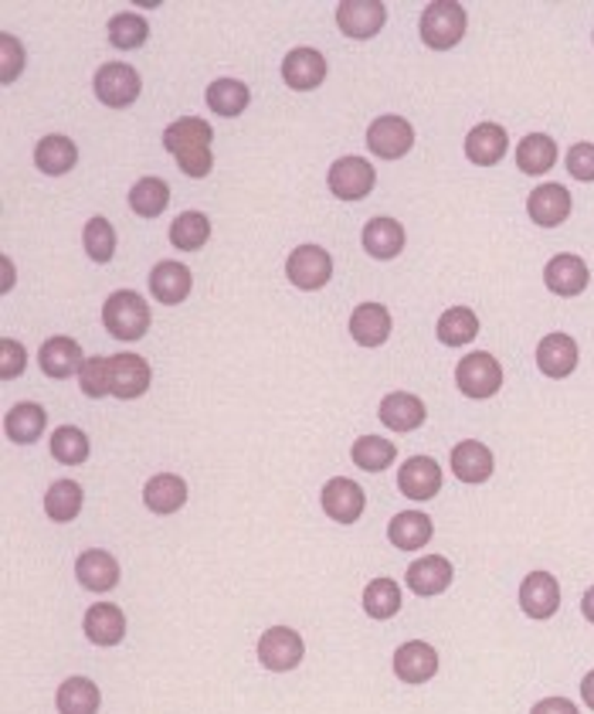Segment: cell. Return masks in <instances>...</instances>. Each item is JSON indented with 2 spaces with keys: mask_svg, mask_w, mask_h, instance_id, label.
<instances>
[{
  "mask_svg": "<svg viewBox=\"0 0 594 714\" xmlns=\"http://www.w3.org/2000/svg\"><path fill=\"white\" fill-rule=\"evenodd\" d=\"M211 144H214L211 123H204L198 116H184V119H177L163 129V147L170 150V157L188 177H208L211 174V167H214Z\"/></svg>",
  "mask_w": 594,
  "mask_h": 714,
  "instance_id": "obj_1",
  "label": "cell"
},
{
  "mask_svg": "<svg viewBox=\"0 0 594 714\" xmlns=\"http://www.w3.org/2000/svg\"><path fill=\"white\" fill-rule=\"evenodd\" d=\"M103 324L119 340H140L150 330V306L140 293L116 290L103 306Z\"/></svg>",
  "mask_w": 594,
  "mask_h": 714,
  "instance_id": "obj_2",
  "label": "cell"
},
{
  "mask_svg": "<svg viewBox=\"0 0 594 714\" xmlns=\"http://www.w3.org/2000/svg\"><path fill=\"white\" fill-rule=\"evenodd\" d=\"M466 34V8L463 4H428L422 11V41L435 52H448Z\"/></svg>",
  "mask_w": 594,
  "mask_h": 714,
  "instance_id": "obj_3",
  "label": "cell"
},
{
  "mask_svg": "<svg viewBox=\"0 0 594 714\" xmlns=\"http://www.w3.org/2000/svg\"><path fill=\"white\" fill-rule=\"evenodd\" d=\"M455 385H459L466 398H492L502 388V368L492 354L473 350L455 368Z\"/></svg>",
  "mask_w": 594,
  "mask_h": 714,
  "instance_id": "obj_4",
  "label": "cell"
},
{
  "mask_svg": "<svg viewBox=\"0 0 594 714\" xmlns=\"http://www.w3.org/2000/svg\"><path fill=\"white\" fill-rule=\"evenodd\" d=\"M93 85H96L99 103H106V106H113V109L132 106L136 99H140V88H144L140 72L129 69L126 62H106V65L96 72V82H93Z\"/></svg>",
  "mask_w": 594,
  "mask_h": 714,
  "instance_id": "obj_5",
  "label": "cell"
},
{
  "mask_svg": "<svg viewBox=\"0 0 594 714\" xmlns=\"http://www.w3.org/2000/svg\"><path fill=\"white\" fill-rule=\"evenodd\" d=\"M286 276L296 290H323L333 276V259L327 249H319V245H299L293 249L289 262H286Z\"/></svg>",
  "mask_w": 594,
  "mask_h": 714,
  "instance_id": "obj_6",
  "label": "cell"
},
{
  "mask_svg": "<svg viewBox=\"0 0 594 714\" xmlns=\"http://www.w3.org/2000/svg\"><path fill=\"white\" fill-rule=\"evenodd\" d=\"M303 653H306V643L289 627H272L258 640V660H262L265 671H276V674L296 671V666L303 663Z\"/></svg>",
  "mask_w": 594,
  "mask_h": 714,
  "instance_id": "obj_7",
  "label": "cell"
},
{
  "mask_svg": "<svg viewBox=\"0 0 594 714\" xmlns=\"http://www.w3.org/2000/svg\"><path fill=\"white\" fill-rule=\"evenodd\" d=\"M327 185L337 198L343 201H360V198H368L378 185V174L371 167V160H363V157H340L330 174H327Z\"/></svg>",
  "mask_w": 594,
  "mask_h": 714,
  "instance_id": "obj_8",
  "label": "cell"
},
{
  "mask_svg": "<svg viewBox=\"0 0 594 714\" xmlns=\"http://www.w3.org/2000/svg\"><path fill=\"white\" fill-rule=\"evenodd\" d=\"M411 144H415V129H411V123L401 119V116H378L368 126V147L381 160L404 157L411 150Z\"/></svg>",
  "mask_w": 594,
  "mask_h": 714,
  "instance_id": "obj_9",
  "label": "cell"
},
{
  "mask_svg": "<svg viewBox=\"0 0 594 714\" xmlns=\"http://www.w3.org/2000/svg\"><path fill=\"white\" fill-rule=\"evenodd\" d=\"M319 504H323L327 517H333L337 524H357L363 507H368V497H363V486L357 480L333 476L323 486V494H319Z\"/></svg>",
  "mask_w": 594,
  "mask_h": 714,
  "instance_id": "obj_10",
  "label": "cell"
},
{
  "mask_svg": "<svg viewBox=\"0 0 594 714\" xmlns=\"http://www.w3.org/2000/svg\"><path fill=\"white\" fill-rule=\"evenodd\" d=\"M388 21V8L381 0H343L337 8V24L347 38H357V41H368L374 38Z\"/></svg>",
  "mask_w": 594,
  "mask_h": 714,
  "instance_id": "obj_11",
  "label": "cell"
},
{
  "mask_svg": "<svg viewBox=\"0 0 594 714\" xmlns=\"http://www.w3.org/2000/svg\"><path fill=\"white\" fill-rule=\"evenodd\" d=\"M397 490L407 497V501H432L438 497V490H442V470L435 460L428 456H411L401 463L397 470Z\"/></svg>",
  "mask_w": 594,
  "mask_h": 714,
  "instance_id": "obj_12",
  "label": "cell"
},
{
  "mask_svg": "<svg viewBox=\"0 0 594 714\" xmlns=\"http://www.w3.org/2000/svg\"><path fill=\"white\" fill-rule=\"evenodd\" d=\"M520 606L530 619H551L561 609V586L551 571H530L520 586Z\"/></svg>",
  "mask_w": 594,
  "mask_h": 714,
  "instance_id": "obj_13",
  "label": "cell"
},
{
  "mask_svg": "<svg viewBox=\"0 0 594 714\" xmlns=\"http://www.w3.org/2000/svg\"><path fill=\"white\" fill-rule=\"evenodd\" d=\"M109 385H113V395L123 401L140 398L150 388V365L140 354H113L109 357Z\"/></svg>",
  "mask_w": 594,
  "mask_h": 714,
  "instance_id": "obj_14",
  "label": "cell"
},
{
  "mask_svg": "<svg viewBox=\"0 0 594 714\" xmlns=\"http://www.w3.org/2000/svg\"><path fill=\"white\" fill-rule=\"evenodd\" d=\"M394 674L404 684H425L438 674V653L435 647L422 643V640H411L404 647H397L394 653Z\"/></svg>",
  "mask_w": 594,
  "mask_h": 714,
  "instance_id": "obj_15",
  "label": "cell"
},
{
  "mask_svg": "<svg viewBox=\"0 0 594 714\" xmlns=\"http://www.w3.org/2000/svg\"><path fill=\"white\" fill-rule=\"evenodd\" d=\"M404 582L415 596H442L452 586V561L442 558V555H428V558L411 561Z\"/></svg>",
  "mask_w": 594,
  "mask_h": 714,
  "instance_id": "obj_16",
  "label": "cell"
},
{
  "mask_svg": "<svg viewBox=\"0 0 594 714\" xmlns=\"http://www.w3.org/2000/svg\"><path fill=\"white\" fill-rule=\"evenodd\" d=\"M587 265L577 255H554L543 270V283L554 296H581L587 290Z\"/></svg>",
  "mask_w": 594,
  "mask_h": 714,
  "instance_id": "obj_17",
  "label": "cell"
},
{
  "mask_svg": "<svg viewBox=\"0 0 594 714\" xmlns=\"http://www.w3.org/2000/svg\"><path fill=\"white\" fill-rule=\"evenodd\" d=\"M75 575H78V582L82 589L88 592H109L119 586V561L109 555V552H82L78 561H75Z\"/></svg>",
  "mask_w": 594,
  "mask_h": 714,
  "instance_id": "obj_18",
  "label": "cell"
},
{
  "mask_svg": "<svg viewBox=\"0 0 594 714\" xmlns=\"http://www.w3.org/2000/svg\"><path fill=\"white\" fill-rule=\"evenodd\" d=\"M537 368L547 378H568L577 368V344L568 334H547L537 344Z\"/></svg>",
  "mask_w": 594,
  "mask_h": 714,
  "instance_id": "obj_19",
  "label": "cell"
},
{
  "mask_svg": "<svg viewBox=\"0 0 594 714\" xmlns=\"http://www.w3.org/2000/svg\"><path fill=\"white\" fill-rule=\"evenodd\" d=\"M191 270L184 262H177V259H163L157 262V270L150 273V290L160 303L173 306V303H184L191 296Z\"/></svg>",
  "mask_w": 594,
  "mask_h": 714,
  "instance_id": "obj_20",
  "label": "cell"
},
{
  "mask_svg": "<svg viewBox=\"0 0 594 714\" xmlns=\"http://www.w3.org/2000/svg\"><path fill=\"white\" fill-rule=\"evenodd\" d=\"M283 78L296 93H309L327 78V59L316 49H293L283 62Z\"/></svg>",
  "mask_w": 594,
  "mask_h": 714,
  "instance_id": "obj_21",
  "label": "cell"
},
{
  "mask_svg": "<svg viewBox=\"0 0 594 714\" xmlns=\"http://www.w3.org/2000/svg\"><path fill=\"white\" fill-rule=\"evenodd\" d=\"M527 214L543 229H554L571 214V191L564 185H540L527 198Z\"/></svg>",
  "mask_w": 594,
  "mask_h": 714,
  "instance_id": "obj_22",
  "label": "cell"
},
{
  "mask_svg": "<svg viewBox=\"0 0 594 714\" xmlns=\"http://www.w3.org/2000/svg\"><path fill=\"white\" fill-rule=\"evenodd\" d=\"M350 334L360 347H381L391 337V314L381 303H360L350 314Z\"/></svg>",
  "mask_w": 594,
  "mask_h": 714,
  "instance_id": "obj_23",
  "label": "cell"
},
{
  "mask_svg": "<svg viewBox=\"0 0 594 714\" xmlns=\"http://www.w3.org/2000/svg\"><path fill=\"white\" fill-rule=\"evenodd\" d=\"M82 630H85V637L93 640L96 647H116L126 637V616H123L119 606H109V602L88 606Z\"/></svg>",
  "mask_w": 594,
  "mask_h": 714,
  "instance_id": "obj_24",
  "label": "cell"
},
{
  "mask_svg": "<svg viewBox=\"0 0 594 714\" xmlns=\"http://www.w3.org/2000/svg\"><path fill=\"white\" fill-rule=\"evenodd\" d=\"M510 140H507V129L499 123H479L473 126V133L466 137V157L479 167H492L507 157Z\"/></svg>",
  "mask_w": 594,
  "mask_h": 714,
  "instance_id": "obj_25",
  "label": "cell"
},
{
  "mask_svg": "<svg viewBox=\"0 0 594 714\" xmlns=\"http://www.w3.org/2000/svg\"><path fill=\"white\" fill-rule=\"evenodd\" d=\"M381 422L394 432H415L425 422V401L407 391H391L381 401Z\"/></svg>",
  "mask_w": 594,
  "mask_h": 714,
  "instance_id": "obj_26",
  "label": "cell"
},
{
  "mask_svg": "<svg viewBox=\"0 0 594 714\" xmlns=\"http://www.w3.org/2000/svg\"><path fill=\"white\" fill-rule=\"evenodd\" d=\"M38 361H41V371L49 378H72L75 371H82L85 354H82L78 340H72V337H52L49 344L41 347Z\"/></svg>",
  "mask_w": 594,
  "mask_h": 714,
  "instance_id": "obj_27",
  "label": "cell"
},
{
  "mask_svg": "<svg viewBox=\"0 0 594 714\" xmlns=\"http://www.w3.org/2000/svg\"><path fill=\"white\" fill-rule=\"evenodd\" d=\"M452 473L455 480H463V483H486L492 476V453L486 450L482 442L476 439H466L459 442L452 450Z\"/></svg>",
  "mask_w": 594,
  "mask_h": 714,
  "instance_id": "obj_28",
  "label": "cell"
},
{
  "mask_svg": "<svg viewBox=\"0 0 594 714\" xmlns=\"http://www.w3.org/2000/svg\"><path fill=\"white\" fill-rule=\"evenodd\" d=\"M432 534H435V524L428 521V514L422 511H404L397 514L391 524H388V538L394 548L401 552H418L432 542Z\"/></svg>",
  "mask_w": 594,
  "mask_h": 714,
  "instance_id": "obj_29",
  "label": "cell"
},
{
  "mask_svg": "<svg viewBox=\"0 0 594 714\" xmlns=\"http://www.w3.org/2000/svg\"><path fill=\"white\" fill-rule=\"evenodd\" d=\"M144 504L153 514H177L180 507L188 504V483L180 480L177 473H157L144 486Z\"/></svg>",
  "mask_w": 594,
  "mask_h": 714,
  "instance_id": "obj_30",
  "label": "cell"
},
{
  "mask_svg": "<svg viewBox=\"0 0 594 714\" xmlns=\"http://www.w3.org/2000/svg\"><path fill=\"white\" fill-rule=\"evenodd\" d=\"M404 249V229L397 225L394 218H371L363 225V252L388 262Z\"/></svg>",
  "mask_w": 594,
  "mask_h": 714,
  "instance_id": "obj_31",
  "label": "cell"
},
{
  "mask_svg": "<svg viewBox=\"0 0 594 714\" xmlns=\"http://www.w3.org/2000/svg\"><path fill=\"white\" fill-rule=\"evenodd\" d=\"M44 422H49V416H44V409L38 406V401H21V406H14L8 416H4V432L11 442H38L41 432H44Z\"/></svg>",
  "mask_w": 594,
  "mask_h": 714,
  "instance_id": "obj_32",
  "label": "cell"
},
{
  "mask_svg": "<svg viewBox=\"0 0 594 714\" xmlns=\"http://www.w3.org/2000/svg\"><path fill=\"white\" fill-rule=\"evenodd\" d=\"M248 103H252V93H248V85L238 78H218L208 88V106L218 116H227V119L242 116L248 109Z\"/></svg>",
  "mask_w": 594,
  "mask_h": 714,
  "instance_id": "obj_33",
  "label": "cell"
},
{
  "mask_svg": "<svg viewBox=\"0 0 594 714\" xmlns=\"http://www.w3.org/2000/svg\"><path fill=\"white\" fill-rule=\"evenodd\" d=\"M558 164V144L547 137V133H530L517 147V167L523 174H547Z\"/></svg>",
  "mask_w": 594,
  "mask_h": 714,
  "instance_id": "obj_34",
  "label": "cell"
},
{
  "mask_svg": "<svg viewBox=\"0 0 594 714\" xmlns=\"http://www.w3.org/2000/svg\"><path fill=\"white\" fill-rule=\"evenodd\" d=\"M208 239H211V221H208V214H201V211H184V214L173 218V225H170V242H173V249H180V252H198V249H204Z\"/></svg>",
  "mask_w": 594,
  "mask_h": 714,
  "instance_id": "obj_35",
  "label": "cell"
},
{
  "mask_svg": "<svg viewBox=\"0 0 594 714\" xmlns=\"http://www.w3.org/2000/svg\"><path fill=\"white\" fill-rule=\"evenodd\" d=\"M476 334H479V317L469 306H452L438 321V340L445 347H463V344L476 340Z\"/></svg>",
  "mask_w": 594,
  "mask_h": 714,
  "instance_id": "obj_36",
  "label": "cell"
},
{
  "mask_svg": "<svg viewBox=\"0 0 594 714\" xmlns=\"http://www.w3.org/2000/svg\"><path fill=\"white\" fill-rule=\"evenodd\" d=\"M75 160H78V150H75V144H72L68 137H44V140L38 144V150H34L38 170L52 174V177L68 174V170L75 167Z\"/></svg>",
  "mask_w": 594,
  "mask_h": 714,
  "instance_id": "obj_37",
  "label": "cell"
},
{
  "mask_svg": "<svg viewBox=\"0 0 594 714\" xmlns=\"http://www.w3.org/2000/svg\"><path fill=\"white\" fill-rule=\"evenodd\" d=\"M55 704L62 714H96L99 711V687L88 678H68L59 687Z\"/></svg>",
  "mask_w": 594,
  "mask_h": 714,
  "instance_id": "obj_38",
  "label": "cell"
},
{
  "mask_svg": "<svg viewBox=\"0 0 594 714\" xmlns=\"http://www.w3.org/2000/svg\"><path fill=\"white\" fill-rule=\"evenodd\" d=\"M167 204H170V185L160 181V177H144L129 191V208L140 218H157L167 211Z\"/></svg>",
  "mask_w": 594,
  "mask_h": 714,
  "instance_id": "obj_39",
  "label": "cell"
},
{
  "mask_svg": "<svg viewBox=\"0 0 594 714\" xmlns=\"http://www.w3.org/2000/svg\"><path fill=\"white\" fill-rule=\"evenodd\" d=\"M44 511H49V517L59 524L75 521L82 511V486L75 480H55L49 486V494H44Z\"/></svg>",
  "mask_w": 594,
  "mask_h": 714,
  "instance_id": "obj_40",
  "label": "cell"
},
{
  "mask_svg": "<svg viewBox=\"0 0 594 714\" xmlns=\"http://www.w3.org/2000/svg\"><path fill=\"white\" fill-rule=\"evenodd\" d=\"M350 456L360 470H368V473H381L394 463L397 450H394V442L381 439V435H360L353 445H350Z\"/></svg>",
  "mask_w": 594,
  "mask_h": 714,
  "instance_id": "obj_41",
  "label": "cell"
},
{
  "mask_svg": "<svg viewBox=\"0 0 594 714\" xmlns=\"http://www.w3.org/2000/svg\"><path fill=\"white\" fill-rule=\"evenodd\" d=\"M401 609V586L394 578H374V582L363 589V612L371 619H391Z\"/></svg>",
  "mask_w": 594,
  "mask_h": 714,
  "instance_id": "obj_42",
  "label": "cell"
},
{
  "mask_svg": "<svg viewBox=\"0 0 594 714\" xmlns=\"http://www.w3.org/2000/svg\"><path fill=\"white\" fill-rule=\"evenodd\" d=\"M147 38H150V24H147V18H140V14H116L113 21H109V41H113V49H119V52H136V49H144L147 44Z\"/></svg>",
  "mask_w": 594,
  "mask_h": 714,
  "instance_id": "obj_43",
  "label": "cell"
},
{
  "mask_svg": "<svg viewBox=\"0 0 594 714\" xmlns=\"http://www.w3.org/2000/svg\"><path fill=\"white\" fill-rule=\"evenodd\" d=\"M52 445V456L65 466H78L88 460V435L75 426H59L49 439Z\"/></svg>",
  "mask_w": 594,
  "mask_h": 714,
  "instance_id": "obj_44",
  "label": "cell"
},
{
  "mask_svg": "<svg viewBox=\"0 0 594 714\" xmlns=\"http://www.w3.org/2000/svg\"><path fill=\"white\" fill-rule=\"evenodd\" d=\"M82 242H85V252L93 262H109L116 255V232L106 218H88V225L82 232Z\"/></svg>",
  "mask_w": 594,
  "mask_h": 714,
  "instance_id": "obj_45",
  "label": "cell"
},
{
  "mask_svg": "<svg viewBox=\"0 0 594 714\" xmlns=\"http://www.w3.org/2000/svg\"><path fill=\"white\" fill-rule=\"evenodd\" d=\"M78 385L88 398H106L113 395L109 385V357H85V365L78 371Z\"/></svg>",
  "mask_w": 594,
  "mask_h": 714,
  "instance_id": "obj_46",
  "label": "cell"
},
{
  "mask_svg": "<svg viewBox=\"0 0 594 714\" xmlns=\"http://www.w3.org/2000/svg\"><path fill=\"white\" fill-rule=\"evenodd\" d=\"M24 368H28V350L11 337L0 340V378L11 381V378L24 375Z\"/></svg>",
  "mask_w": 594,
  "mask_h": 714,
  "instance_id": "obj_47",
  "label": "cell"
},
{
  "mask_svg": "<svg viewBox=\"0 0 594 714\" xmlns=\"http://www.w3.org/2000/svg\"><path fill=\"white\" fill-rule=\"evenodd\" d=\"M0 62H4V69H0V78L4 82H14L18 72L24 69V49L14 34H0Z\"/></svg>",
  "mask_w": 594,
  "mask_h": 714,
  "instance_id": "obj_48",
  "label": "cell"
},
{
  "mask_svg": "<svg viewBox=\"0 0 594 714\" xmlns=\"http://www.w3.org/2000/svg\"><path fill=\"white\" fill-rule=\"evenodd\" d=\"M568 170L577 181L591 185L594 181V144H574L568 150Z\"/></svg>",
  "mask_w": 594,
  "mask_h": 714,
  "instance_id": "obj_49",
  "label": "cell"
},
{
  "mask_svg": "<svg viewBox=\"0 0 594 714\" xmlns=\"http://www.w3.org/2000/svg\"><path fill=\"white\" fill-rule=\"evenodd\" d=\"M530 714H577V704L568 697H543L540 704H533Z\"/></svg>",
  "mask_w": 594,
  "mask_h": 714,
  "instance_id": "obj_50",
  "label": "cell"
},
{
  "mask_svg": "<svg viewBox=\"0 0 594 714\" xmlns=\"http://www.w3.org/2000/svg\"><path fill=\"white\" fill-rule=\"evenodd\" d=\"M581 697H584V704L594 711V671L581 681Z\"/></svg>",
  "mask_w": 594,
  "mask_h": 714,
  "instance_id": "obj_51",
  "label": "cell"
},
{
  "mask_svg": "<svg viewBox=\"0 0 594 714\" xmlns=\"http://www.w3.org/2000/svg\"><path fill=\"white\" fill-rule=\"evenodd\" d=\"M581 612H584V619H587V622H594V586L584 592V599H581Z\"/></svg>",
  "mask_w": 594,
  "mask_h": 714,
  "instance_id": "obj_52",
  "label": "cell"
}]
</instances>
